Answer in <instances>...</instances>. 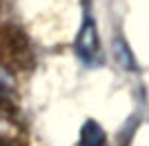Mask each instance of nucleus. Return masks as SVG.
Here are the masks:
<instances>
[{
	"label": "nucleus",
	"mask_w": 149,
	"mask_h": 146,
	"mask_svg": "<svg viewBox=\"0 0 149 146\" xmlns=\"http://www.w3.org/2000/svg\"><path fill=\"white\" fill-rule=\"evenodd\" d=\"M0 60L13 69L31 67V44L20 29L16 27L0 29Z\"/></svg>",
	"instance_id": "f257e3e1"
},
{
	"label": "nucleus",
	"mask_w": 149,
	"mask_h": 146,
	"mask_svg": "<svg viewBox=\"0 0 149 146\" xmlns=\"http://www.w3.org/2000/svg\"><path fill=\"white\" fill-rule=\"evenodd\" d=\"M80 146H107V135L93 120L85 122L80 131Z\"/></svg>",
	"instance_id": "7ed1b4c3"
},
{
	"label": "nucleus",
	"mask_w": 149,
	"mask_h": 146,
	"mask_svg": "<svg viewBox=\"0 0 149 146\" xmlns=\"http://www.w3.org/2000/svg\"><path fill=\"white\" fill-rule=\"evenodd\" d=\"M76 51L89 64L100 58V38H98V31H96L93 20H85L80 33H78V40H76Z\"/></svg>",
	"instance_id": "f03ea898"
}]
</instances>
